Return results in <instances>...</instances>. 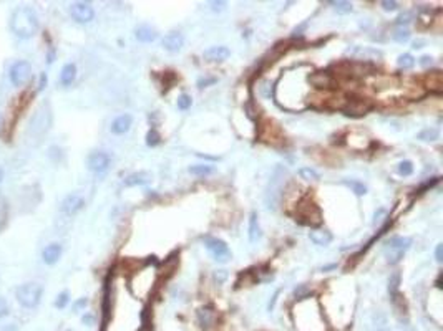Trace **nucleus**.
<instances>
[{
  "mask_svg": "<svg viewBox=\"0 0 443 331\" xmlns=\"http://www.w3.org/2000/svg\"><path fill=\"white\" fill-rule=\"evenodd\" d=\"M294 321L299 331H327L317 300L304 298L294 308Z\"/></svg>",
  "mask_w": 443,
  "mask_h": 331,
  "instance_id": "f257e3e1",
  "label": "nucleus"
},
{
  "mask_svg": "<svg viewBox=\"0 0 443 331\" xmlns=\"http://www.w3.org/2000/svg\"><path fill=\"white\" fill-rule=\"evenodd\" d=\"M10 29L19 39H32L39 30V17L30 7H19L10 20Z\"/></svg>",
  "mask_w": 443,
  "mask_h": 331,
  "instance_id": "f03ea898",
  "label": "nucleus"
},
{
  "mask_svg": "<svg viewBox=\"0 0 443 331\" xmlns=\"http://www.w3.org/2000/svg\"><path fill=\"white\" fill-rule=\"evenodd\" d=\"M43 288L39 283H22L15 290V298H17L19 305L27 310L37 308L42 300Z\"/></svg>",
  "mask_w": 443,
  "mask_h": 331,
  "instance_id": "7ed1b4c3",
  "label": "nucleus"
},
{
  "mask_svg": "<svg viewBox=\"0 0 443 331\" xmlns=\"http://www.w3.org/2000/svg\"><path fill=\"white\" fill-rule=\"evenodd\" d=\"M287 176V171L284 169L282 166L275 167L271 182H269L267 192H266V204L269 209H275L280 202V197H282L284 192V177Z\"/></svg>",
  "mask_w": 443,
  "mask_h": 331,
  "instance_id": "20e7f679",
  "label": "nucleus"
},
{
  "mask_svg": "<svg viewBox=\"0 0 443 331\" xmlns=\"http://www.w3.org/2000/svg\"><path fill=\"white\" fill-rule=\"evenodd\" d=\"M410 245H412V238L410 237H392L385 243V248H383L387 262L392 265L398 263L403 258V253L410 248Z\"/></svg>",
  "mask_w": 443,
  "mask_h": 331,
  "instance_id": "39448f33",
  "label": "nucleus"
},
{
  "mask_svg": "<svg viewBox=\"0 0 443 331\" xmlns=\"http://www.w3.org/2000/svg\"><path fill=\"white\" fill-rule=\"evenodd\" d=\"M32 77V65L27 60H19L10 67V81L14 86H24Z\"/></svg>",
  "mask_w": 443,
  "mask_h": 331,
  "instance_id": "423d86ee",
  "label": "nucleus"
},
{
  "mask_svg": "<svg viewBox=\"0 0 443 331\" xmlns=\"http://www.w3.org/2000/svg\"><path fill=\"white\" fill-rule=\"evenodd\" d=\"M204 245H206L208 252L213 255L214 260H218V262L224 263L228 262V260L231 258V250L229 247L226 245V242H223L221 238H216V237H206L204 238Z\"/></svg>",
  "mask_w": 443,
  "mask_h": 331,
  "instance_id": "0eeeda50",
  "label": "nucleus"
},
{
  "mask_svg": "<svg viewBox=\"0 0 443 331\" xmlns=\"http://www.w3.org/2000/svg\"><path fill=\"white\" fill-rule=\"evenodd\" d=\"M86 166L91 172L95 174H103L108 171V167L111 166V156L103 151H95L86 157Z\"/></svg>",
  "mask_w": 443,
  "mask_h": 331,
  "instance_id": "6e6552de",
  "label": "nucleus"
},
{
  "mask_svg": "<svg viewBox=\"0 0 443 331\" xmlns=\"http://www.w3.org/2000/svg\"><path fill=\"white\" fill-rule=\"evenodd\" d=\"M372 110V103L367 98H349L345 100L342 111L347 116H364Z\"/></svg>",
  "mask_w": 443,
  "mask_h": 331,
  "instance_id": "1a4fd4ad",
  "label": "nucleus"
},
{
  "mask_svg": "<svg viewBox=\"0 0 443 331\" xmlns=\"http://www.w3.org/2000/svg\"><path fill=\"white\" fill-rule=\"evenodd\" d=\"M70 15L78 24H88L95 19V10L88 2H75L70 7Z\"/></svg>",
  "mask_w": 443,
  "mask_h": 331,
  "instance_id": "9d476101",
  "label": "nucleus"
},
{
  "mask_svg": "<svg viewBox=\"0 0 443 331\" xmlns=\"http://www.w3.org/2000/svg\"><path fill=\"white\" fill-rule=\"evenodd\" d=\"M83 207H85V199L80 194H68L60 204L62 214L68 215V217L78 214Z\"/></svg>",
  "mask_w": 443,
  "mask_h": 331,
  "instance_id": "9b49d317",
  "label": "nucleus"
},
{
  "mask_svg": "<svg viewBox=\"0 0 443 331\" xmlns=\"http://www.w3.org/2000/svg\"><path fill=\"white\" fill-rule=\"evenodd\" d=\"M297 214H299L301 219H306V224L311 225H319L321 224V210L317 209L316 204L312 202H301L299 209H297Z\"/></svg>",
  "mask_w": 443,
  "mask_h": 331,
  "instance_id": "f8f14e48",
  "label": "nucleus"
},
{
  "mask_svg": "<svg viewBox=\"0 0 443 331\" xmlns=\"http://www.w3.org/2000/svg\"><path fill=\"white\" fill-rule=\"evenodd\" d=\"M309 83L316 86L319 90H331L336 88V78L332 77V73L329 72H314L309 75Z\"/></svg>",
  "mask_w": 443,
  "mask_h": 331,
  "instance_id": "ddd939ff",
  "label": "nucleus"
},
{
  "mask_svg": "<svg viewBox=\"0 0 443 331\" xmlns=\"http://www.w3.org/2000/svg\"><path fill=\"white\" fill-rule=\"evenodd\" d=\"M62 253H63V248H62L60 243H50V245H47L45 248H43L42 260L47 265H53V263H57L58 260H60Z\"/></svg>",
  "mask_w": 443,
  "mask_h": 331,
  "instance_id": "4468645a",
  "label": "nucleus"
},
{
  "mask_svg": "<svg viewBox=\"0 0 443 331\" xmlns=\"http://www.w3.org/2000/svg\"><path fill=\"white\" fill-rule=\"evenodd\" d=\"M131 124H133L131 115H120L118 118L113 119V123H111V126H110V131L113 134H125V133L129 131Z\"/></svg>",
  "mask_w": 443,
  "mask_h": 331,
  "instance_id": "2eb2a0df",
  "label": "nucleus"
},
{
  "mask_svg": "<svg viewBox=\"0 0 443 331\" xmlns=\"http://www.w3.org/2000/svg\"><path fill=\"white\" fill-rule=\"evenodd\" d=\"M183 43H185V37H183L180 32H171V34H168L163 39V47L165 50H168L171 53L175 52H180Z\"/></svg>",
  "mask_w": 443,
  "mask_h": 331,
  "instance_id": "dca6fc26",
  "label": "nucleus"
},
{
  "mask_svg": "<svg viewBox=\"0 0 443 331\" xmlns=\"http://www.w3.org/2000/svg\"><path fill=\"white\" fill-rule=\"evenodd\" d=\"M231 50L228 47H211L208 48L206 52L203 53V57L208 60V62H223V60L229 58Z\"/></svg>",
  "mask_w": 443,
  "mask_h": 331,
  "instance_id": "f3484780",
  "label": "nucleus"
},
{
  "mask_svg": "<svg viewBox=\"0 0 443 331\" xmlns=\"http://www.w3.org/2000/svg\"><path fill=\"white\" fill-rule=\"evenodd\" d=\"M309 237L316 245H322V247H326L332 242V234L326 229H314L309 234Z\"/></svg>",
  "mask_w": 443,
  "mask_h": 331,
  "instance_id": "a211bd4d",
  "label": "nucleus"
},
{
  "mask_svg": "<svg viewBox=\"0 0 443 331\" xmlns=\"http://www.w3.org/2000/svg\"><path fill=\"white\" fill-rule=\"evenodd\" d=\"M151 182V174L146 171H139V172H134V174L128 176L125 179V186L131 187V186H144V184Z\"/></svg>",
  "mask_w": 443,
  "mask_h": 331,
  "instance_id": "6ab92c4d",
  "label": "nucleus"
},
{
  "mask_svg": "<svg viewBox=\"0 0 443 331\" xmlns=\"http://www.w3.org/2000/svg\"><path fill=\"white\" fill-rule=\"evenodd\" d=\"M75 78H77V67H75V63L63 65L60 73V83L63 86H70L75 81Z\"/></svg>",
  "mask_w": 443,
  "mask_h": 331,
  "instance_id": "aec40b11",
  "label": "nucleus"
},
{
  "mask_svg": "<svg viewBox=\"0 0 443 331\" xmlns=\"http://www.w3.org/2000/svg\"><path fill=\"white\" fill-rule=\"evenodd\" d=\"M156 37H158V34H156V30H155V29H151V27H148V25H143V27H139V29H136V39H138L139 42H143V43H151V42H155V40H156Z\"/></svg>",
  "mask_w": 443,
  "mask_h": 331,
  "instance_id": "412c9836",
  "label": "nucleus"
},
{
  "mask_svg": "<svg viewBox=\"0 0 443 331\" xmlns=\"http://www.w3.org/2000/svg\"><path fill=\"white\" fill-rule=\"evenodd\" d=\"M259 238H261V227H259L257 214L256 212H251V219H249V240L252 243H256Z\"/></svg>",
  "mask_w": 443,
  "mask_h": 331,
  "instance_id": "4be33fe9",
  "label": "nucleus"
},
{
  "mask_svg": "<svg viewBox=\"0 0 443 331\" xmlns=\"http://www.w3.org/2000/svg\"><path fill=\"white\" fill-rule=\"evenodd\" d=\"M198 321L203 328H209L214 323V311L211 308H201L198 311Z\"/></svg>",
  "mask_w": 443,
  "mask_h": 331,
  "instance_id": "5701e85b",
  "label": "nucleus"
},
{
  "mask_svg": "<svg viewBox=\"0 0 443 331\" xmlns=\"http://www.w3.org/2000/svg\"><path fill=\"white\" fill-rule=\"evenodd\" d=\"M345 186H347L349 189H352V192L355 194V195H365L367 194V187H365V184H362V182H359V181H352V179H345V181H342Z\"/></svg>",
  "mask_w": 443,
  "mask_h": 331,
  "instance_id": "b1692460",
  "label": "nucleus"
},
{
  "mask_svg": "<svg viewBox=\"0 0 443 331\" xmlns=\"http://www.w3.org/2000/svg\"><path fill=\"white\" fill-rule=\"evenodd\" d=\"M190 172H191V174H194V176H208V174H213L214 167L213 166H208V164H198V166L190 167Z\"/></svg>",
  "mask_w": 443,
  "mask_h": 331,
  "instance_id": "393cba45",
  "label": "nucleus"
},
{
  "mask_svg": "<svg viewBox=\"0 0 443 331\" xmlns=\"http://www.w3.org/2000/svg\"><path fill=\"white\" fill-rule=\"evenodd\" d=\"M438 129L436 128H426V129H423V131H420L418 134H417V138L418 139H422V141H435V139H438Z\"/></svg>",
  "mask_w": 443,
  "mask_h": 331,
  "instance_id": "a878e982",
  "label": "nucleus"
},
{
  "mask_svg": "<svg viewBox=\"0 0 443 331\" xmlns=\"http://www.w3.org/2000/svg\"><path fill=\"white\" fill-rule=\"evenodd\" d=\"M441 85H443L441 83V73L440 72L430 73V77H428V88L433 90V91H438V93H440Z\"/></svg>",
  "mask_w": 443,
  "mask_h": 331,
  "instance_id": "bb28decb",
  "label": "nucleus"
},
{
  "mask_svg": "<svg viewBox=\"0 0 443 331\" xmlns=\"http://www.w3.org/2000/svg\"><path fill=\"white\" fill-rule=\"evenodd\" d=\"M398 67L403 70H410L415 67V58L410 55V53H403V55L398 57Z\"/></svg>",
  "mask_w": 443,
  "mask_h": 331,
  "instance_id": "cd10ccee",
  "label": "nucleus"
},
{
  "mask_svg": "<svg viewBox=\"0 0 443 331\" xmlns=\"http://www.w3.org/2000/svg\"><path fill=\"white\" fill-rule=\"evenodd\" d=\"M331 5L336 9V12L339 14H349L352 12V4L350 2H344V0H337V2H331Z\"/></svg>",
  "mask_w": 443,
  "mask_h": 331,
  "instance_id": "c85d7f7f",
  "label": "nucleus"
},
{
  "mask_svg": "<svg viewBox=\"0 0 443 331\" xmlns=\"http://www.w3.org/2000/svg\"><path fill=\"white\" fill-rule=\"evenodd\" d=\"M392 37H393V40H395V42L405 43V42H408V39H410V32L407 29H403V27H400V29H397L395 32H393Z\"/></svg>",
  "mask_w": 443,
  "mask_h": 331,
  "instance_id": "c756f323",
  "label": "nucleus"
},
{
  "mask_svg": "<svg viewBox=\"0 0 443 331\" xmlns=\"http://www.w3.org/2000/svg\"><path fill=\"white\" fill-rule=\"evenodd\" d=\"M299 174L302 179H306V181H317L319 179V174L314 169H311V167H302V169L299 171Z\"/></svg>",
  "mask_w": 443,
  "mask_h": 331,
  "instance_id": "7c9ffc66",
  "label": "nucleus"
},
{
  "mask_svg": "<svg viewBox=\"0 0 443 331\" xmlns=\"http://www.w3.org/2000/svg\"><path fill=\"white\" fill-rule=\"evenodd\" d=\"M398 172H400L402 176H410L413 172V164L410 161H402L400 164H398Z\"/></svg>",
  "mask_w": 443,
  "mask_h": 331,
  "instance_id": "2f4dec72",
  "label": "nucleus"
},
{
  "mask_svg": "<svg viewBox=\"0 0 443 331\" xmlns=\"http://www.w3.org/2000/svg\"><path fill=\"white\" fill-rule=\"evenodd\" d=\"M68 300H70V293H68V291H62L60 295L57 296V300H55V306L58 308V310H62V308L67 306Z\"/></svg>",
  "mask_w": 443,
  "mask_h": 331,
  "instance_id": "473e14b6",
  "label": "nucleus"
},
{
  "mask_svg": "<svg viewBox=\"0 0 443 331\" xmlns=\"http://www.w3.org/2000/svg\"><path fill=\"white\" fill-rule=\"evenodd\" d=\"M398 281H400V273H393L388 280V290H390L392 295H395L398 290Z\"/></svg>",
  "mask_w": 443,
  "mask_h": 331,
  "instance_id": "72a5a7b5",
  "label": "nucleus"
},
{
  "mask_svg": "<svg viewBox=\"0 0 443 331\" xmlns=\"http://www.w3.org/2000/svg\"><path fill=\"white\" fill-rule=\"evenodd\" d=\"M191 96H188V95H181L180 98H178V108H180V110H188V108L191 106Z\"/></svg>",
  "mask_w": 443,
  "mask_h": 331,
  "instance_id": "f704fd0d",
  "label": "nucleus"
},
{
  "mask_svg": "<svg viewBox=\"0 0 443 331\" xmlns=\"http://www.w3.org/2000/svg\"><path fill=\"white\" fill-rule=\"evenodd\" d=\"M160 143V134L155 131V129H151V131L146 134V144L148 146H156Z\"/></svg>",
  "mask_w": 443,
  "mask_h": 331,
  "instance_id": "c9c22d12",
  "label": "nucleus"
},
{
  "mask_svg": "<svg viewBox=\"0 0 443 331\" xmlns=\"http://www.w3.org/2000/svg\"><path fill=\"white\" fill-rule=\"evenodd\" d=\"M9 313H10V308H9V303H7V300H5L4 296H0V319L7 316Z\"/></svg>",
  "mask_w": 443,
  "mask_h": 331,
  "instance_id": "e433bc0d",
  "label": "nucleus"
},
{
  "mask_svg": "<svg viewBox=\"0 0 443 331\" xmlns=\"http://www.w3.org/2000/svg\"><path fill=\"white\" fill-rule=\"evenodd\" d=\"M382 7H383V10H387V12H393V10H397V7H398V4L397 2H388V0H383L382 2Z\"/></svg>",
  "mask_w": 443,
  "mask_h": 331,
  "instance_id": "4c0bfd02",
  "label": "nucleus"
},
{
  "mask_svg": "<svg viewBox=\"0 0 443 331\" xmlns=\"http://www.w3.org/2000/svg\"><path fill=\"white\" fill-rule=\"evenodd\" d=\"M226 276H228V273H226L224 270H219V272L214 273V278H216V281H218V283H223V281L226 280Z\"/></svg>",
  "mask_w": 443,
  "mask_h": 331,
  "instance_id": "58836bf2",
  "label": "nucleus"
},
{
  "mask_svg": "<svg viewBox=\"0 0 443 331\" xmlns=\"http://www.w3.org/2000/svg\"><path fill=\"white\" fill-rule=\"evenodd\" d=\"M433 63V58L431 57H428V55H423L422 58H420V65H422V67H430V65Z\"/></svg>",
  "mask_w": 443,
  "mask_h": 331,
  "instance_id": "ea45409f",
  "label": "nucleus"
},
{
  "mask_svg": "<svg viewBox=\"0 0 443 331\" xmlns=\"http://www.w3.org/2000/svg\"><path fill=\"white\" fill-rule=\"evenodd\" d=\"M435 257H436V262L441 263V260H443V245H441V243H440V245H436Z\"/></svg>",
  "mask_w": 443,
  "mask_h": 331,
  "instance_id": "a19ab883",
  "label": "nucleus"
},
{
  "mask_svg": "<svg viewBox=\"0 0 443 331\" xmlns=\"http://www.w3.org/2000/svg\"><path fill=\"white\" fill-rule=\"evenodd\" d=\"M410 17H412V15H410L408 12H407V14H402L400 17L397 19V24H398V25H403V24H407V22H410V20H408Z\"/></svg>",
  "mask_w": 443,
  "mask_h": 331,
  "instance_id": "79ce46f5",
  "label": "nucleus"
},
{
  "mask_svg": "<svg viewBox=\"0 0 443 331\" xmlns=\"http://www.w3.org/2000/svg\"><path fill=\"white\" fill-rule=\"evenodd\" d=\"M85 305H86V300H85V298H82V300H78V301L73 305V311H78V310H82V308H83Z\"/></svg>",
  "mask_w": 443,
  "mask_h": 331,
  "instance_id": "37998d69",
  "label": "nucleus"
},
{
  "mask_svg": "<svg viewBox=\"0 0 443 331\" xmlns=\"http://www.w3.org/2000/svg\"><path fill=\"white\" fill-rule=\"evenodd\" d=\"M45 86H47V75L42 73V80H40V83H39V90L42 91L43 88H45Z\"/></svg>",
  "mask_w": 443,
  "mask_h": 331,
  "instance_id": "c03bdc74",
  "label": "nucleus"
},
{
  "mask_svg": "<svg viewBox=\"0 0 443 331\" xmlns=\"http://www.w3.org/2000/svg\"><path fill=\"white\" fill-rule=\"evenodd\" d=\"M5 219V205L4 202H0V220Z\"/></svg>",
  "mask_w": 443,
  "mask_h": 331,
  "instance_id": "a18cd8bd",
  "label": "nucleus"
},
{
  "mask_svg": "<svg viewBox=\"0 0 443 331\" xmlns=\"http://www.w3.org/2000/svg\"><path fill=\"white\" fill-rule=\"evenodd\" d=\"M0 331H17V328H15L14 324H7V326H4Z\"/></svg>",
  "mask_w": 443,
  "mask_h": 331,
  "instance_id": "49530a36",
  "label": "nucleus"
},
{
  "mask_svg": "<svg viewBox=\"0 0 443 331\" xmlns=\"http://www.w3.org/2000/svg\"><path fill=\"white\" fill-rule=\"evenodd\" d=\"M4 174H5V172H4L2 167H0V184H2V181H4Z\"/></svg>",
  "mask_w": 443,
  "mask_h": 331,
  "instance_id": "de8ad7c7",
  "label": "nucleus"
},
{
  "mask_svg": "<svg viewBox=\"0 0 443 331\" xmlns=\"http://www.w3.org/2000/svg\"><path fill=\"white\" fill-rule=\"evenodd\" d=\"M379 331H390V329H379Z\"/></svg>",
  "mask_w": 443,
  "mask_h": 331,
  "instance_id": "09e8293b",
  "label": "nucleus"
}]
</instances>
